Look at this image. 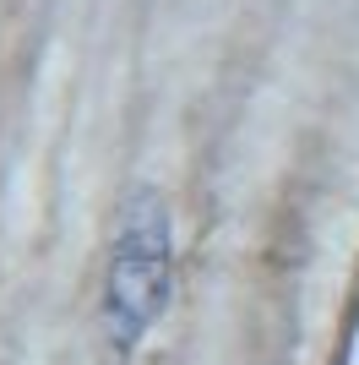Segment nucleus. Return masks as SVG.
I'll return each instance as SVG.
<instances>
[{"instance_id": "f257e3e1", "label": "nucleus", "mask_w": 359, "mask_h": 365, "mask_svg": "<svg viewBox=\"0 0 359 365\" xmlns=\"http://www.w3.org/2000/svg\"><path fill=\"white\" fill-rule=\"evenodd\" d=\"M175 294V213L158 185L136 180L115 202L104 262V300H98V333L115 360H131L147 333L164 322Z\"/></svg>"}]
</instances>
